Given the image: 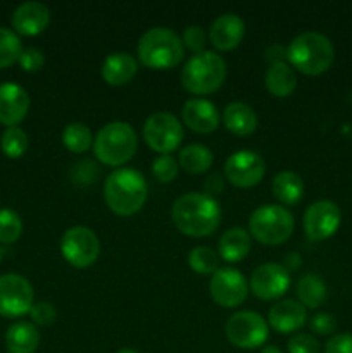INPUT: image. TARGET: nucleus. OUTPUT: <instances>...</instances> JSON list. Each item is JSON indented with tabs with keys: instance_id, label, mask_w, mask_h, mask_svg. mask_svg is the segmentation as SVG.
Here are the masks:
<instances>
[{
	"instance_id": "f257e3e1",
	"label": "nucleus",
	"mask_w": 352,
	"mask_h": 353,
	"mask_svg": "<svg viewBox=\"0 0 352 353\" xmlns=\"http://www.w3.org/2000/svg\"><path fill=\"white\" fill-rule=\"evenodd\" d=\"M171 219L185 236H211L221 224V207L206 193H185L173 203Z\"/></svg>"
},
{
	"instance_id": "f03ea898",
	"label": "nucleus",
	"mask_w": 352,
	"mask_h": 353,
	"mask_svg": "<svg viewBox=\"0 0 352 353\" xmlns=\"http://www.w3.org/2000/svg\"><path fill=\"white\" fill-rule=\"evenodd\" d=\"M147 181L144 174L135 169H116L104 183V199L107 207L121 217L137 214L147 202Z\"/></svg>"
},
{
	"instance_id": "7ed1b4c3",
	"label": "nucleus",
	"mask_w": 352,
	"mask_h": 353,
	"mask_svg": "<svg viewBox=\"0 0 352 353\" xmlns=\"http://www.w3.org/2000/svg\"><path fill=\"white\" fill-rule=\"evenodd\" d=\"M335 48L330 38L317 31L300 33L286 47V61L306 76H320L331 68Z\"/></svg>"
},
{
	"instance_id": "20e7f679",
	"label": "nucleus",
	"mask_w": 352,
	"mask_h": 353,
	"mask_svg": "<svg viewBox=\"0 0 352 353\" xmlns=\"http://www.w3.org/2000/svg\"><path fill=\"white\" fill-rule=\"evenodd\" d=\"M138 59L141 64L154 71L173 69L185 57V47L178 34L169 28H150L138 40Z\"/></svg>"
},
{
	"instance_id": "39448f33",
	"label": "nucleus",
	"mask_w": 352,
	"mask_h": 353,
	"mask_svg": "<svg viewBox=\"0 0 352 353\" xmlns=\"http://www.w3.org/2000/svg\"><path fill=\"white\" fill-rule=\"evenodd\" d=\"M226 79V62L216 52L204 50L192 55L182 69V85L192 95H211Z\"/></svg>"
},
{
	"instance_id": "423d86ee",
	"label": "nucleus",
	"mask_w": 352,
	"mask_h": 353,
	"mask_svg": "<svg viewBox=\"0 0 352 353\" xmlns=\"http://www.w3.org/2000/svg\"><path fill=\"white\" fill-rule=\"evenodd\" d=\"M138 138L131 124L114 121L106 124L93 140V152L99 162L110 168H119L135 157Z\"/></svg>"
},
{
	"instance_id": "0eeeda50",
	"label": "nucleus",
	"mask_w": 352,
	"mask_h": 353,
	"mask_svg": "<svg viewBox=\"0 0 352 353\" xmlns=\"http://www.w3.org/2000/svg\"><path fill=\"white\" fill-rule=\"evenodd\" d=\"M295 221L282 205L268 203L255 209L248 217V234L262 245H282L292 236Z\"/></svg>"
},
{
	"instance_id": "6e6552de",
	"label": "nucleus",
	"mask_w": 352,
	"mask_h": 353,
	"mask_svg": "<svg viewBox=\"0 0 352 353\" xmlns=\"http://www.w3.org/2000/svg\"><path fill=\"white\" fill-rule=\"evenodd\" d=\"M224 333L233 347L242 348V350H254L268 340L269 324L261 314L242 310L226 321Z\"/></svg>"
},
{
	"instance_id": "1a4fd4ad",
	"label": "nucleus",
	"mask_w": 352,
	"mask_h": 353,
	"mask_svg": "<svg viewBox=\"0 0 352 353\" xmlns=\"http://www.w3.org/2000/svg\"><path fill=\"white\" fill-rule=\"evenodd\" d=\"M61 254L72 268L86 269L99 259L100 241L90 228L72 226L62 234Z\"/></svg>"
},
{
	"instance_id": "9d476101",
	"label": "nucleus",
	"mask_w": 352,
	"mask_h": 353,
	"mask_svg": "<svg viewBox=\"0 0 352 353\" xmlns=\"http://www.w3.org/2000/svg\"><path fill=\"white\" fill-rule=\"evenodd\" d=\"M144 140L159 155H169L182 145L183 128L173 114L155 112L145 121Z\"/></svg>"
},
{
	"instance_id": "9b49d317",
	"label": "nucleus",
	"mask_w": 352,
	"mask_h": 353,
	"mask_svg": "<svg viewBox=\"0 0 352 353\" xmlns=\"http://www.w3.org/2000/svg\"><path fill=\"white\" fill-rule=\"evenodd\" d=\"M35 303L33 286L19 274L0 276V316L16 319L30 314Z\"/></svg>"
},
{
	"instance_id": "f8f14e48",
	"label": "nucleus",
	"mask_w": 352,
	"mask_h": 353,
	"mask_svg": "<svg viewBox=\"0 0 352 353\" xmlns=\"http://www.w3.org/2000/svg\"><path fill=\"white\" fill-rule=\"evenodd\" d=\"M209 292L217 305L224 309H235L247 299L248 285L238 269L219 268L211 278Z\"/></svg>"
},
{
	"instance_id": "ddd939ff",
	"label": "nucleus",
	"mask_w": 352,
	"mask_h": 353,
	"mask_svg": "<svg viewBox=\"0 0 352 353\" xmlns=\"http://www.w3.org/2000/svg\"><path fill=\"white\" fill-rule=\"evenodd\" d=\"M342 223V212L331 200H317L304 212V231L313 241H323L333 236Z\"/></svg>"
},
{
	"instance_id": "4468645a",
	"label": "nucleus",
	"mask_w": 352,
	"mask_h": 353,
	"mask_svg": "<svg viewBox=\"0 0 352 353\" xmlns=\"http://www.w3.org/2000/svg\"><path fill=\"white\" fill-rule=\"evenodd\" d=\"M266 165L259 154L252 150H238L224 162V176L237 188H252L264 178Z\"/></svg>"
},
{
	"instance_id": "2eb2a0df",
	"label": "nucleus",
	"mask_w": 352,
	"mask_h": 353,
	"mask_svg": "<svg viewBox=\"0 0 352 353\" xmlns=\"http://www.w3.org/2000/svg\"><path fill=\"white\" fill-rule=\"evenodd\" d=\"M251 292L261 300H276L286 293L290 286L289 271L282 264L268 262L254 269L251 276Z\"/></svg>"
},
{
	"instance_id": "dca6fc26",
	"label": "nucleus",
	"mask_w": 352,
	"mask_h": 353,
	"mask_svg": "<svg viewBox=\"0 0 352 353\" xmlns=\"http://www.w3.org/2000/svg\"><path fill=\"white\" fill-rule=\"evenodd\" d=\"M30 109V95L21 85L6 81L0 85V124L17 126Z\"/></svg>"
},
{
	"instance_id": "f3484780",
	"label": "nucleus",
	"mask_w": 352,
	"mask_h": 353,
	"mask_svg": "<svg viewBox=\"0 0 352 353\" xmlns=\"http://www.w3.org/2000/svg\"><path fill=\"white\" fill-rule=\"evenodd\" d=\"M10 21H12L14 33L35 37L47 30L48 23H50V10L45 3L30 0V2L19 3L14 9Z\"/></svg>"
},
{
	"instance_id": "a211bd4d",
	"label": "nucleus",
	"mask_w": 352,
	"mask_h": 353,
	"mask_svg": "<svg viewBox=\"0 0 352 353\" xmlns=\"http://www.w3.org/2000/svg\"><path fill=\"white\" fill-rule=\"evenodd\" d=\"M182 119L192 131L209 134L219 126V112L216 105L206 99H190L183 103Z\"/></svg>"
},
{
	"instance_id": "6ab92c4d",
	"label": "nucleus",
	"mask_w": 352,
	"mask_h": 353,
	"mask_svg": "<svg viewBox=\"0 0 352 353\" xmlns=\"http://www.w3.org/2000/svg\"><path fill=\"white\" fill-rule=\"evenodd\" d=\"M245 34V24L237 14H223L211 24L209 40L219 52H230L240 45Z\"/></svg>"
},
{
	"instance_id": "aec40b11",
	"label": "nucleus",
	"mask_w": 352,
	"mask_h": 353,
	"mask_svg": "<svg viewBox=\"0 0 352 353\" xmlns=\"http://www.w3.org/2000/svg\"><path fill=\"white\" fill-rule=\"evenodd\" d=\"M307 309L295 300H280L269 309L268 324L280 334L295 333L306 324Z\"/></svg>"
},
{
	"instance_id": "412c9836",
	"label": "nucleus",
	"mask_w": 352,
	"mask_h": 353,
	"mask_svg": "<svg viewBox=\"0 0 352 353\" xmlns=\"http://www.w3.org/2000/svg\"><path fill=\"white\" fill-rule=\"evenodd\" d=\"M137 59L128 52H114L102 62V79L110 86H124L137 76Z\"/></svg>"
},
{
	"instance_id": "4be33fe9",
	"label": "nucleus",
	"mask_w": 352,
	"mask_h": 353,
	"mask_svg": "<svg viewBox=\"0 0 352 353\" xmlns=\"http://www.w3.org/2000/svg\"><path fill=\"white\" fill-rule=\"evenodd\" d=\"M223 123L237 137H248L257 130V114L244 102H231L223 110Z\"/></svg>"
},
{
	"instance_id": "5701e85b",
	"label": "nucleus",
	"mask_w": 352,
	"mask_h": 353,
	"mask_svg": "<svg viewBox=\"0 0 352 353\" xmlns=\"http://www.w3.org/2000/svg\"><path fill=\"white\" fill-rule=\"evenodd\" d=\"M40 345L37 326L28 321L10 324L6 333V348L9 353H35Z\"/></svg>"
},
{
	"instance_id": "b1692460",
	"label": "nucleus",
	"mask_w": 352,
	"mask_h": 353,
	"mask_svg": "<svg viewBox=\"0 0 352 353\" xmlns=\"http://www.w3.org/2000/svg\"><path fill=\"white\" fill-rule=\"evenodd\" d=\"M264 83L268 92L273 97L285 99V97L292 95L297 88L295 69L285 61L273 62V64H269L268 71H266Z\"/></svg>"
},
{
	"instance_id": "393cba45",
	"label": "nucleus",
	"mask_w": 352,
	"mask_h": 353,
	"mask_svg": "<svg viewBox=\"0 0 352 353\" xmlns=\"http://www.w3.org/2000/svg\"><path fill=\"white\" fill-rule=\"evenodd\" d=\"M251 247L252 241L248 231H245L244 228H231L221 234L217 252H219V257L223 261L235 264V262H240L247 257Z\"/></svg>"
},
{
	"instance_id": "a878e982",
	"label": "nucleus",
	"mask_w": 352,
	"mask_h": 353,
	"mask_svg": "<svg viewBox=\"0 0 352 353\" xmlns=\"http://www.w3.org/2000/svg\"><path fill=\"white\" fill-rule=\"evenodd\" d=\"M273 193L283 205H297L304 195V181L297 172L282 171L273 178Z\"/></svg>"
},
{
	"instance_id": "bb28decb",
	"label": "nucleus",
	"mask_w": 352,
	"mask_h": 353,
	"mask_svg": "<svg viewBox=\"0 0 352 353\" xmlns=\"http://www.w3.org/2000/svg\"><path fill=\"white\" fill-rule=\"evenodd\" d=\"M297 299L306 309H320L328 296L326 285L316 274H306L297 283Z\"/></svg>"
},
{
	"instance_id": "cd10ccee",
	"label": "nucleus",
	"mask_w": 352,
	"mask_h": 353,
	"mask_svg": "<svg viewBox=\"0 0 352 353\" xmlns=\"http://www.w3.org/2000/svg\"><path fill=\"white\" fill-rule=\"evenodd\" d=\"M213 162V152L199 143L188 145L178 155V164L182 165L183 171L190 172V174H202V172L209 171Z\"/></svg>"
},
{
	"instance_id": "c85d7f7f",
	"label": "nucleus",
	"mask_w": 352,
	"mask_h": 353,
	"mask_svg": "<svg viewBox=\"0 0 352 353\" xmlns=\"http://www.w3.org/2000/svg\"><path fill=\"white\" fill-rule=\"evenodd\" d=\"M62 143L72 154H85L93 145L92 131L83 123H71L62 131Z\"/></svg>"
},
{
	"instance_id": "c756f323",
	"label": "nucleus",
	"mask_w": 352,
	"mask_h": 353,
	"mask_svg": "<svg viewBox=\"0 0 352 353\" xmlns=\"http://www.w3.org/2000/svg\"><path fill=\"white\" fill-rule=\"evenodd\" d=\"M219 257L209 247H195L188 254V265L193 272L202 276H213L217 271Z\"/></svg>"
},
{
	"instance_id": "7c9ffc66",
	"label": "nucleus",
	"mask_w": 352,
	"mask_h": 353,
	"mask_svg": "<svg viewBox=\"0 0 352 353\" xmlns=\"http://www.w3.org/2000/svg\"><path fill=\"white\" fill-rule=\"evenodd\" d=\"M23 52L19 37L9 28L0 26V69L9 68L14 62L19 61V55Z\"/></svg>"
},
{
	"instance_id": "2f4dec72",
	"label": "nucleus",
	"mask_w": 352,
	"mask_h": 353,
	"mask_svg": "<svg viewBox=\"0 0 352 353\" xmlns=\"http://www.w3.org/2000/svg\"><path fill=\"white\" fill-rule=\"evenodd\" d=\"M0 148L10 159L23 157L24 152L28 150L26 131L21 130L19 126L6 128V131L2 133V138H0Z\"/></svg>"
},
{
	"instance_id": "473e14b6",
	"label": "nucleus",
	"mask_w": 352,
	"mask_h": 353,
	"mask_svg": "<svg viewBox=\"0 0 352 353\" xmlns=\"http://www.w3.org/2000/svg\"><path fill=\"white\" fill-rule=\"evenodd\" d=\"M23 233V221L12 209H0V243L10 245Z\"/></svg>"
},
{
	"instance_id": "72a5a7b5",
	"label": "nucleus",
	"mask_w": 352,
	"mask_h": 353,
	"mask_svg": "<svg viewBox=\"0 0 352 353\" xmlns=\"http://www.w3.org/2000/svg\"><path fill=\"white\" fill-rule=\"evenodd\" d=\"M178 168L179 164L171 155H159L152 162V172H154L155 179H159L161 183H171L178 176Z\"/></svg>"
},
{
	"instance_id": "f704fd0d",
	"label": "nucleus",
	"mask_w": 352,
	"mask_h": 353,
	"mask_svg": "<svg viewBox=\"0 0 352 353\" xmlns=\"http://www.w3.org/2000/svg\"><path fill=\"white\" fill-rule=\"evenodd\" d=\"M183 47L192 50L193 54H200V52L206 50V43H207V37L206 31L202 30L197 24H192V26H186L185 31H183Z\"/></svg>"
},
{
	"instance_id": "c9c22d12",
	"label": "nucleus",
	"mask_w": 352,
	"mask_h": 353,
	"mask_svg": "<svg viewBox=\"0 0 352 353\" xmlns=\"http://www.w3.org/2000/svg\"><path fill=\"white\" fill-rule=\"evenodd\" d=\"M289 353H320V341L309 333H297L289 340Z\"/></svg>"
},
{
	"instance_id": "e433bc0d",
	"label": "nucleus",
	"mask_w": 352,
	"mask_h": 353,
	"mask_svg": "<svg viewBox=\"0 0 352 353\" xmlns=\"http://www.w3.org/2000/svg\"><path fill=\"white\" fill-rule=\"evenodd\" d=\"M97 176H99V169H97V165L92 161L76 162L71 169L72 183L79 186L90 185V183L95 181Z\"/></svg>"
},
{
	"instance_id": "4c0bfd02",
	"label": "nucleus",
	"mask_w": 352,
	"mask_h": 353,
	"mask_svg": "<svg viewBox=\"0 0 352 353\" xmlns=\"http://www.w3.org/2000/svg\"><path fill=\"white\" fill-rule=\"evenodd\" d=\"M19 65L28 72H37L43 68L45 64V55L40 48H35V47H28L23 48L19 55Z\"/></svg>"
},
{
	"instance_id": "58836bf2",
	"label": "nucleus",
	"mask_w": 352,
	"mask_h": 353,
	"mask_svg": "<svg viewBox=\"0 0 352 353\" xmlns=\"http://www.w3.org/2000/svg\"><path fill=\"white\" fill-rule=\"evenodd\" d=\"M30 316L33 324H38V326H50L57 319V312L52 307V303L48 302L33 303V307L30 310Z\"/></svg>"
},
{
	"instance_id": "ea45409f",
	"label": "nucleus",
	"mask_w": 352,
	"mask_h": 353,
	"mask_svg": "<svg viewBox=\"0 0 352 353\" xmlns=\"http://www.w3.org/2000/svg\"><path fill=\"white\" fill-rule=\"evenodd\" d=\"M309 327L314 334H317V336H328V334L333 333L335 327H337V321H335V317L331 316V314L320 312L311 319Z\"/></svg>"
},
{
	"instance_id": "a19ab883",
	"label": "nucleus",
	"mask_w": 352,
	"mask_h": 353,
	"mask_svg": "<svg viewBox=\"0 0 352 353\" xmlns=\"http://www.w3.org/2000/svg\"><path fill=\"white\" fill-rule=\"evenodd\" d=\"M324 353H352V334H333L324 345Z\"/></svg>"
},
{
	"instance_id": "79ce46f5",
	"label": "nucleus",
	"mask_w": 352,
	"mask_h": 353,
	"mask_svg": "<svg viewBox=\"0 0 352 353\" xmlns=\"http://www.w3.org/2000/svg\"><path fill=\"white\" fill-rule=\"evenodd\" d=\"M204 190H206V195L213 196L214 199V196L219 195V193L224 190L223 178H221L219 174H211L209 178L206 179V183H204Z\"/></svg>"
},
{
	"instance_id": "37998d69",
	"label": "nucleus",
	"mask_w": 352,
	"mask_h": 353,
	"mask_svg": "<svg viewBox=\"0 0 352 353\" xmlns=\"http://www.w3.org/2000/svg\"><path fill=\"white\" fill-rule=\"evenodd\" d=\"M300 264H302V259H300L299 254H289L285 257V265L283 268L289 271V269H292V271H295V269L300 268Z\"/></svg>"
},
{
	"instance_id": "c03bdc74",
	"label": "nucleus",
	"mask_w": 352,
	"mask_h": 353,
	"mask_svg": "<svg viewBox=\"0 0 352 353\" xmlns=\"http://www.w3.org/2000/svg\"><path fill=\"white\" fill-rule=\"evenodd\" d=\"M261 353H283V352L280 350L278 347H273V345H271V347H264V348H262Z\"/></svg>"
},
{
	"instance_id": "a18cd8bd",
	"label": "nucleus",
	"mask_w": 352,
	"mask_h": 353,
	"mask_svg": "<svg viewBox=\"0 0 352 353\" xmlns=\"http://www.w3.org/2000/svg\"><path fill=\"white\" fill-rule=\"evenodd\" d=\"M116 353H140V352H137L135 348H121V350H117Z\"/></svg>"
},
{
	"instance_id": "49530a36",
	"label": "nucleus",
	"mask_w": 352,
	"mask_h": 353,
	"mask_svg": "<svg viewBox=\"0 0 352 353\" xmlns=\"http://www.w3.org/2000/svg\"><path fill=\"white\" fill-rule=\"evenodd\" d=\"M2 257H3V248L0 247V261H2Z\"/></svg>"
}]
</instances>
